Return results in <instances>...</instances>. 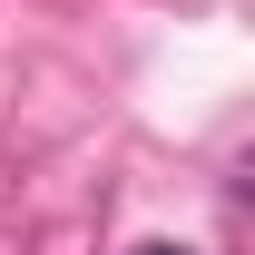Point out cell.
<instances>
[{
  "label": "cell",
  "mask_w": 255,
  "mask_h": 255,
  "mask_svg": "<svg viewBox=\"0 0 255 255\" xmlns=\"http://www.w3.org/2000/svg\"><path fill=\"white\" fill-rule=\"evenodd\" d=\"M137 255H187V246H137Z\"/></svg>",
  "instance_id": "obj_1"
}]
</instances>
